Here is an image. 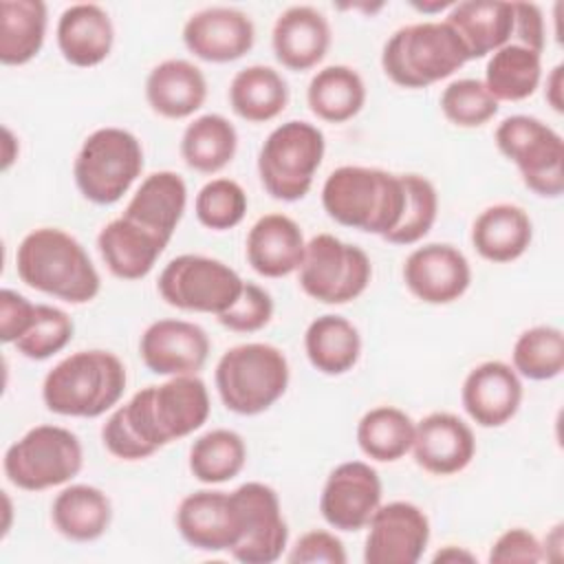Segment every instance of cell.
Segmentation results:
<instances>
[{
    "mask_svg": "<svg viewBox=\"0 0 564 564\" xmlns=\"http://www.w3.org/2000/svg\"><path fill=\"white\" fill-rule=\"evenodd\" d=\"M240 518V540L229 555L242 564L278 562L289 542V527L273 487L249 480L231 491Z\"/></svg>",
    "mask_w": 564,
    "mask_h": 564,
    "instance_id": "4fadbf2b",
    "label": "cell"
},
{
    "mask_svg": "<svg viewBox=\"0 0 564 564\" xmlns=\"http://www.w3.org/2000/svg\"><path fill=\"white\" fill-rule=\"evenodd\" d=\"M381 494V478L370 463L346 460L328 474L319 496V513L337 531H359L379 509Z\"/></svg>",
    "mask_w": 564,
    "mask_h": 564,
    "instance_id": "9a60e30c",
    "label": "cell"
},
{
    "mask_svg": "<svg viewBox=\"0 0 564 564\" xmlns=\"http://www.w3.org/2000/svg\"><path fill=\"white\" fill-rule=\"evenodd\" d=\"M178 150L189 170L216 174L234 161L238 150V132L227 117L207 112L185 126Z\"/></svg>",
    "mask_w": 564,
    "mask_h": 564,
    "instance_id": "e575fe53",
    "label": "cell"
},
{
    "mask_svg": "<svg viewBox=\"0 0 564 564\" xmlns=\"http://www.w3.org/2000/svg\"><path fill=\"white\" fill-rule=\"evenodd\" d=\"M181 538L198 551H231L240 540V518L231 491L198 489L187 494L176 509Z\"/></svg>",
    "mask_w": 564,
    "mask_h": 564,
    "instance_id": "d6986e66",
    "label": "cell"
},
{
    "mask_svg": "<svg viewBox=\"0 0 564 564\" xmlns=\"http://www.w3.org/2000/svg\"><path fill=\"white\" fill-rule=\"evenodd\" d=\"M562 546H564V524L557 522L544 538L542 542V557L557 562L562 560Z\"/></svg>",
    "mask_w": 564,
    "mask_h": 564,
    "instance_id": "f907efd6",
    "label": "cell"
},
{
    "mask_svg": "<svg viewBox=\"0 0 564 564\" xmlns=\"http://www.w3.org/2000/svg\"><path fill=\"white\" fill-rule=\"evenodd\" d=\"M410 452L414 463L427 474H458L474 460V430L452 412H430L416 423Z\"/></svg>",
    "mask_w": 564,
    "mask_h": 564,
    "instance_id": "44dd1931",
    "label": "cell"
},
{
    "mask_svg": "<svg viewBox=\"0 0 564 564\" xmlns=\"http://www.w3.org/2000/svg\"><path fill=\"white\" fill-rule=\"evenodd\" d=\"M304 350L317 372L337 377L357 366L361 357V335L350 319L326 313L306 326Z\"/></svg>",
    "mask_w": 564,
    "mask_h": 564,
    "instance_id": "1f68e13d",
    "label": "cell"
},
{
    "mask_svg": "<svg viewBox=\"0 0 564 564\" xmlns=\"http://www.w3.org/2000/svg\"><path fill=\"white\" fill-rule=\"evenodd\" d=\"M143 172L141 141L123 128L93 130L77 150L73 178L79 194L95 205H115Z\"/></svg>",
    "mask_w": 564,
    "mask_h": 564,
    "instance_id": "52a82bcc",
    "label": "cell"
},
{
    "mask_svg": "<svg viewBox=\"0 0 564 564\" xmlns=\"http://www.w3.org/2000/svg\"><path fill=\"white\" fill-rule=\"evenodd\" d=\"M513 2L465 0L454 2L445 22L463 42L469 59L491 55L513 42Z\"/></svg>",
    "mask_w": 564,
    "mask_h": 564,
    "instance_id": "83f0119b",
    "label": "cell"
},
{
    "mask_svg": "<svg viewBox=\"0 0 564 564\" xmlns=\"http://www.w3.org/2000/svg\"><path fill=\"white\" fill-rule=\"evenodd\" d=\"M245 280L227 262L200 253L172 258L159 273L161 300L178 311L220 315L236 304Z\"/></svg>",
    "mask_w": 564,
    "mask_h": 564,
    "instance_id": "8fae6325",
    "label": "cell"
},
{
    "mask_svg": "<svg viewBox=\"0 0 564 564\" xmlns=\"http://www.w3.org/2000/svg\"><path fill=\"white\" fill-rule=\"evenodd\" d=\"M467 62L463 42L445 20L405 24L386 40L381 51L386 77L401 88H427Z\"/></svg>",
    "mask_w": 564,
    "mask_h": 564,
    "instance_id": "5b68a950",
    "label": "cell"
},
{
    "mask_svg": "<svg viewBox=\"0 0 564 564\" xmlns=\"http://www.w3.org/2000/svg\"><path fill=\"white\" fill-rule=\"evenodd\" d=\"M326 152L324 132L308 121L291 119L269 132L258 152V176L275 200L304 198Z\"/></svg>",
    "mask_w": 564,
    "mask_h": 564,
    "instance_id": "ba28073f",
    "label": "cell"
},
{
    "mask_svg": "<svg viewBox=\"0 0 564 564\" xmlns=\"http://www.w3.org/2000/svg\"><path fill=\"white\" fill-rule=\"evenodd\" d=\"M430 542V518L408 500L379 505L368 522L366 564H416Z\"/></svg>",
    "mask_w": 564,
    "mask_h": 564,
    "instance_id": "5bb4252c",
    "label": "cell"
},
{
    "mask_svg": "<svg viewBox=\"0 0 564 564\" xmlns=\"http://www.w3.org/2000/svg\"><path fill=\"white\" fill-rule=\"evenodd\" d=\"M441 112L458 128H480L498 115V101L482 79L463 77L449 82L441 93Z\"/></svg>",
    "mask_w": 564,
    "mask_h": 564,
    "instance_id": "b9f144b4",
    "label": "cell"
},
{
    "mask_svg": "<svg viewBox=\"0 0 564 564\" xmlns=\"http://www.w3.org/2000/svg\"><path fill=\"white\" fill-rule=\"evenodd\" d=\"M372 262L368 253L333 234H317L306 242L297 269L300 289L322 304H348L370 284Z\"/></svg>",
    "mask_w": 564,
    "mask_h": 564,
    "instance_id": "7c38bea8",
    "label": "cell"
},
{
    "mask_svg": "<svg viewBox=\"0 0 564 564\" xmlns=\"http://www.w3.org/2000/svg\"><path fill=\"white\" fill-rule=\"evenodd\" d=\"M209 335L203 326L165 317L152 322L139 339V355L145 368L161 377L198 375L209 357Z\"/></svg>",
    "mask_w": 564,
    "mask_h": 564,
    "instance_id": "e0dca14e",
    "label": "cell"
},
{
    "mask_svg": "<svg viewBox=\"0 0 564 564\" xmlns=\"http://www.w3.org/2000/svg\"><path fill=\"white\" fill-rule=\"evenodd\" d=\"M35 308L29 297L13 289L0 291V339L4 344H15L33 324Z\"/></svg>",
    "mask_w": 564,
    "mask_h": 564,
    "instance_id": "7dc6e473",
    "label": "cell"
},
{
    "mask_svg": "<svg viewBox=\"0 0 564 564\" xmlns=\"http://www.w3.org/2000/svg\"><path fill=\"white\" fill-rule=\"evenodd\" d=\"M416 423L397 405H377L357 423V445L370 460L394 463L403 458L414 443Z\"/></svg>",
    "mask_w": 564,
    "mask_h": 564,
    "instance_id": "8d00e7d4",
    "label": "cell"
},
{
    "mask_svg": "<svg viewBox=\"0 0 564 564\" xmlns=\"http://www.w3.org/2000/svg\"><path fill=\"white\" fill-rule=\"evenodd\" d=\"M513 44L527 46L542 55L546 44L544 13L535 2H513Z\"/></svg>",
    "mask_w": 564,
    "mask_h": 564,
    "instance_id": "c3c4849f",
    "label": "cell"
},
{
    "mask_svg": "<svg viewBox=\"0 0 564 564\" xmlns=\"http://www.w3.org/2000/svg\"><path fill=\"white\" fill-rule=\"evenodd\" d=\"M205 99L207 79L189 59H163L145 77V101L163 119H187L203 108Z\"/></svg>",
    "mask_w": 564,
    "mask_h": 564,
    "instance_id": "484cf974",
    "label": "cell"
},
{
    "mask_svg": "<svg viewBox=\"0 0 564 564\" xmlns=\"http://www.w3.org/2000/svg\"><path fill=\"white\" fill-rule=\"evenodd\" d=\"M51 520L59 535L70 542L99 540L112 522V502L95 485L64 487L51 505Z\"/></svg>",
    "mask_w": 564,
    "mask_h": 564,
    "instance_id": "f546056e",
    "label": "cell"
},
{
    "mask_svg": "<svg viewBox=\"0 0 564 564\" xmlns=\"http://www.w3.org/2000/svg\"><path fill=\"white\" fill-rule=\"evenodd\" d=\"M322 207L344 227L386 238L405 207L403 178L381 167L341 165L322 185Z\"/></svg>",
    "mask_w": 564,
    "mask_h": 564,
    "instance_id": "3957f363",
    "label": "cell"
},
{
    "mask_svg": "<svg viewBox=\"0 0 564 564\" xmlns=\"http://www.w3.org/2000/svg\"><path fill=\"white\" fill-rule=\"evenodd\" d=\"M286 562L291 564H346L348 555L344 542L326 531V529H311L302 533L295 544L291 546Z\"/></svg>",
    "mask_w": 564,
    "mask_h": 564,
    "instance_id": "f6af8a7d",
    "label": "cell"
},
{
    "mask_svg": "<svg viewBox=\"0 0 564 564\" xmlns=\"http://www.w3.org/2000/svg\"><path fill=\"white\" fill-rule=\"evenodd\" d=\"M289 84L280 70L267 64L240 68L229 84L231 110L249 123H267L289 106Z\"/></svg>",
    "mask_w": 564,
    "mask_h": 564,
    "instance_id": "4dcf8cb0",
    "label": "cell"
},
{
    "mask_svg": "<svg viewBox=\"0 0 564 564\" xmlns=\"http://www.w3.org/2000/svg\"><path fill=\"white\" fill-rule=\"evenodd\" d=\"M209 412V392L198 375L167 377L115 408L101 425V443L115 458L143 460L200 430Z\"/></svg>",
    "mask_w": 564,
    "mask_h": 564,
    "instance_id": "6da1fadb",
    "label": "cell"
},
{
    "mask_svg": "<svg viewBox=\"0 0 564 564\" xmlns=\"http://www.w3.org/2000/svg\"><path fill=\"white\" fill-rule=\"evenodd\" d=\"M185 48L212 64H227L245 57L256 44L253 20L236 7H205L183 24Z\"/></svg>",
    "mask_w": 564,
    "mask_h": 564,
    "instance_id": "ac0fdd59",
    "label": "cell"
},
{
    "mask_svg": "<svg viewBox=\"0 0 564 564\" xmlns=\"http://www.w3.org/2000/svg\"><path fill=\"white\" fill-rule=\"evenodd\" d=\"M55 40L62 57L79 68H90L112 51L115 26L108 11L95 2L68 4L57 20Z\"/></svg>",
    "mask_w": 564,
    "mask_h": 564,
    "instance_id": "cb8c5ba5",
    "label": "cell"
},
{
    "mask_svg": "<svg viewBox=\"0 0 564 564\" xmlns=\"http://www.w3.org/2000/svg\"><path fill=\"white\" fill-rule=\"evenodd\" d=\"M520 375L500 359L474 366L460 388V401L467 416L480 427H500L509 423L522 403Z\"/></svg>",
    "mask_w": 564,
    "mask_h": 564,
    "instance_id": "ffe728a7",
    "label": "cell"
},
{
    "mask_svg": "<svg viewBox=\"0 0 564 564\" xmlns=\"http://www.w3.org/2000/svg\"><path fill=\"white\" fill-rule=\"evenodd\" d=\"M15 271L26 286L68 304L93 302L101 291V278L88 251L59 227L29 231L18 245Z\"/></svg>",
    "mask_w": 564,
    "mask_h": 564,
    "instance_id": "7a4b0ae2",
    "label": "cell"
},
{
    "mask_svg": "<svg viewBox=\"0 0 564 564\" xmlns=\"http://www.w3.org/2000/svg\"><path fill=\"white\" fill-rule=\"evenodd\" d=\"M126 383V366L115 352L77 350L46 372L42 401L48 412L59 416L97 419L121 401Z\"/></svg>",
    "mask_w": 564,
    "mask_h": 564,
    "instance_id": "277c9868",
    "label": "cell"
},
{
    "mask_svg": "<svg viewBox=\"0 0 564 564\" xmlns=\"http://www.w3.org/2000/svg\"><path fill=\"white\" fill-rule=\"evenodd\" d=\"M403 282L416 300L443 306L467 293L471 267L458 247L449 242H427L405 258Z\"/></svg>",
    "mask_w": 564,
    "mask_h": 564,
    "instance_id": "2e32d148",
    "label": "cell"
},
{
    "mask_svg": "<svg viewBox=\"0 0 564 564\" xmlns=\"http://www.w3.org/2000/svg\"><path fill=\"white\" fill-rule=\"evenodd\" d=\"M73 333L75 324L66 311L51 304H37L31 328L13 346L22 357L44 361L62 352L70 344Z\"/></svg>",
    "mask_w": 564,
    "mask_h": 564,
    "instance_id": "7bdbcfd3",
    "label": "cell"
},
{
    "mask_svg": "<svg viewBox=\"0 0 564 564\" xmlns=\"http://www.w3.org/2000/svg\"><path fill=\"white\" fill-rule=\"evenodd\" d=\"M84 467L75 432L62 425H35L11 443L2 458L4 476L24 491H44L70 482Z\"/></svg>",
    "mask_w": 564,
    "mask_h": 564,
    "instance_id": "9c48e42d",
    "label": "cell"
},
{
    "mask_svg": "<svg viewBox=\"0 0 564 564\" xmlns=\"http://www.w3.org/2000/svg\"><path fill=\"white\" fill-rule=\"evenodd\" d=\"M48 9L42 0L0 2V62L4 66L29 64L44 46Z\"/></svg>",
    "mask_w": 564,
    "mask_h": 564,
    "instance_id": "836d02e7",
    "label": "cell"
},
{
    "mask_svg": "<svg viewBox=\"0 0 564 564\" xmlns=\"http://www.w3.org/2000/svg\"><path fill=\"white\" fill-rule=\"evenodd\" d=\"M247 207L249 198L242 185L225 176L207 181L194 198V214L198 223L212 231H227L240 225Z\"/></svg>",
    "mask_w": 564,
    "mask_h": 564,
    "instance_id": "60d3db41",
    "label": "cell"
},
{
    "mask_svg": "<svg viewBox=\"0 0 564 564\" xmlns=\"http://www.w3.org/2000/svg\"><path fill=\"white\" fill-rule=\"evenodd\" d=\"M469 238L480 258L507 264L524 256L531 247L533 223L520 205L496 203L474 218Z\"/></svg>",
    "mask_w": 564,
    "mask_h": 564,
    "instance_id": "f1b7e54d",
    "label": "cell"
},
{
    "mask_svg": "<svg viewBox=\"0 0 564 564\" xmlns=\"http://www.w3.org/2000/svg\"><path fill=\"white\" fill-rule=\"evenodd\" d=\"M245 463L247 443L229 427H216L194 438L187 458L192 476L203 485H220L236 478Z\"/></svg>",
    "mask_w": 564,
    "mask_h": 564,
    "instance_id": "74e56055",
    "label": "cell"
},
{
    "mask_svg": "<svg viewBox=\"0 0 564 564\" xmlns=\"http://www.w3.org/2000/svg\"><path fill=\"white\" fill-rule=\"evenodd\" d=\"M167 242L126 216H117L97 234V249L108 271L119 280L145 278Z\"/></svg>",
    "mask_w": 564,
    "mask_h": 564,
    "instance_id": "4316f807",
    "label": "cell"
},
{
    "mask_svg": "<svg viewBox=\"0 0 564 564\" xmlns=\"http://www.w3.org/2000/svg\"><path fill=\"white\" fill-rule=\"evenodd\" d=\"M542 560V542L524 527L502 531L489 549L491 564H535Z\"/></svg>",
    "mask_w": 564,
    "mask_h": 564,
    "instance_id": "bcb514c9",
    "label": "cell"
},
{
    "mask_svg": "<svg viewBox=\"0 0 564 564\" xmlns=\"http://www.w3.org/2000/svg\"><path fill=\"white\" fill-rule=\"evenodd\" d=\"M273 308V297L267 289L253 282H245L236 304L220 313L216 319L220 326L234 333H256L271 322Z\"/></svg>",
    "mask_w": 564,
    "mask_h": 564,
    "instance_id": "ee69618b",
    "label": "cell"
},
{
    "mask_svg": "<svg viewBox=\"0 0 564 564\" xmlns=\"http://www.w3.org/2000/svg\"><path fill=\"white\" fill-rule=\"evenodd\" d=\"M434 564L438 562H476V555L469 553L463 546H454V544H445L443 549L436 551V555L432 557Z\"/></svg>",
    "mask_w": 564,
    "mask_h": 564,
    "instance_id": "816d5d0a",
    "label": "cell"
},
{
    "mask_svg": "<svg viewBox=\"0 0 564 564\" xmlns=\"http://www.w3.org/2000/svg\"><path fill=\"white\" fill-rule=\"evenodd\" d=\"M187 207V185L181 174L159 170L148 174L121 216L159 236L170 245Z\"/></svg>",
    "mask_w": 564,
    "mask_h": 564,
    "instance_id": "d4e9b609",
    "label": "cell"
},
{
    "mask_svg": "<svg viewBox=\"0 0 564 564\" xmlns=\"http://www.w3.org/2000/svg\"><path fill=\"white\" fill-rule=\"evenodd\" d=\"M405 187V207L399 225L383 238L390 245H414L434 227L438 214V194L430 178L421 174H401Z\"/></svg>",
    "mask_w": 564,
    "mask_h": 564,
    "instance_id": "ab89813d",
    "label": "cell"
},
{
    "mask_svg": "<svg viewBox=\"0 0 564 564\" xmlns=\"http://www.w3.org/2000/svg\"><path fill=\"white\" fill-rule=\"evenodd\" d=\"M286 355L264 341L227 348L214 370V383L223 405L240 416H256L278 403L289 388Z\"/></svg>",
    "mask_w": 564,
    "mask_h": 564,
    "instance_id": "8992f818",
    "label": "cell"
},
{
    "mask_svg": "<svg viewBox=\"0 0 564 564\" xmlns=\"http://www.w3.org/2000/svg\"><path fill=\"white\" fill-rule=\"evenodd\" d=\"M308 110L326 123H346L357 117L366 104L364 77L346 64L319 68L306 88Z\"/></svg>",
    "mask_w": 564,
    "mask_h": 564,
    "instance_id": "d6a6232c",
    "label": "cell"
},
{
    "mask_svg": "<svg viewBox=\"0 0 564 564\" xmlns=\"http://www.w3.org/2000/svg\"><path fill=\"white\" fill-rule=\"evenodd\" d=\"M542 82V55L520 46V44H505L502 48L494 51L482 84L500 101H522L531 97Z\"/></svg>",
    "mask_w": 564,
    "mask_h": 564,
    "instance_id": "d590c367",
    "label": "cell"
},
{
    "mask_svg": "<svg viewBox=\"0 0 564 564\" xmlns=\"http://www.w3.org/2000/svg\"><path fill=\"white\" fill-rule=\"evenodd\" d=\"M564 66L555 64L551 68V73L546 75V84H544V97L549 101V106L555 112H564V97H562V86H564Z\"/></svg>",
    "mask_w": 564,
    "mask_h": 564,
    "instance_id": "681fc988",
    "label": "cell"
},
{
    "mask_svg": "<svg viewBox=\"0 0 564 564\" xmlns=\"http://www.w3.org/2000/svg\"><path fill=\"white\" fill-rule=\"evenodd\" d=\"M496 148L509 159L522 183L542 198L564 192V141L557 130L531 115H511L494 132Z\"/></svg>",
    "mask_w": 564,
    "mask_h": 564,
    "instance_id": "30bf717a",
    "label": "cell"
},
{
    "mask_svg": "<svg viewBox=\"0 0 564 564\" xmlns=\"http://www.w3.org/2000/svg\"><path fill=\"white\" fill-rule=\"evenodd\" d=\"M13 143H15V139H13L11 130H9V128H4V159H2V170H9V165L15 161L13 152L9 150Z\"/></svg>",
    "mask_w": 564,
    "mask_h": 564,
    "instance_id": "f5cc1de1",
    "label": "cell"
},
{
    "mask_svg": "<svg viewBox=\"0 0 564 564\" xmlns=\"http://www.w3.org/2000/svg\"><path fill=\"white\" fill-rule=\"evenodd\" d=\"M511 368L531 381H549L564 370V333L557 326L540 324L522 330L513 341Z\"/></svg>",
    "mask_w": 564,
    "mask_h": 564,
    "instance_id": "f35d334b",
    "label": "cell"
},
{
    "mask_svg": "<svg viewBox=\"0 0 564 564\" xmlns=\"http://www.w3.org/2000/svg\"><path fill=\"white\" fill-rule=\"evenodd\" d=\"M333 42L326 15L311 4H291L273 22L271 46L275 59L289 70L317 66Z\"/></svg>",
    "mask_w": 564,
    "mask_h": 564,
    "instance_id": "7402d4cb",
    "label": "cell"
},
{
    "mask_svg": "<svg viewBox=\"0 0 564 564\" xmlns=\"http://www.w3.org/2000/svg\"><path fill=\"white\" fill-rule=\"evenodd\" d=\"M306 240L302 227L286 214L260 216L245 240L249 267L262 278H284L300 269Z\"/></svg>",
    "mask_w": 564,
    "mask_h": 564,
    "instance_id": "603a6c76",
    "label": "cell"
}]
</instances>
